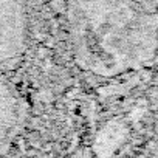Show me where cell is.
<instances>
[{
	"mask_svg": "<svg viewBox=\"0 0 158 158\" xmlns=\"http://www.w3.org/2000/svg\"><path fill=\"white\" fill-rule=\"evenodd\" d=\"M76 64L98 77L139 71L155 62L156 6L143 0H70Z\"/></svg>",
	"mask_w": 158,
	"mask_h": 158,
	"instance_id": "cell-1",
	"label": "cell"
}]
</instances>
